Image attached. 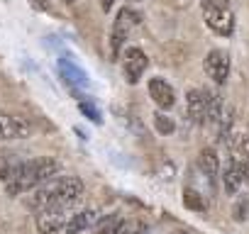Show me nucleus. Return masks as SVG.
Masks as SVG:
<instances>
[{"label":"nucleus","mask_w":249,"mask_h":234,"mask_svg":"<svg viewBox=\"0 0 249 234\" xmlns=\"http://www.w3.org/2000/svg\"><path fill=\"white\" fill-rule=\"evenodd\" d=\"M59 173V164L49 156H39L32 161H15L10 166H3L0 178L5 183L8 195H20L27 193L37 185H44Z\"/></svg>","instance_id":"nucleus-1"},{"label":"nucleus","mask_w":249,"mask_h":234,"mask_svg":"<svg viewBox=\"0 0 249 234\" xmlns=\"http://www.w3.org/2000/svg\"><path fill=\"white\" fill-rule=\"evenodd\" d=\"M81 195H83V183L76 176H61V178H52L44 185H39L30 205L37 212L47 207H71L81 200Z\"/></svg>","instance_id":"nucleus-2"},{"label":"nucleus","mask_w":249,"mask_h":234,"mask_svg":"<svg viewBox=\"0 0 249 234\" xmlns=\"http://www.w3.org/2000/svg\"><path fill=\"white\" fill-rule=\"evenodd\" d=\"M71 207H47L37 212V229L42 234H54L59 229H66L71 219Z\"/></svg>","instance_id":"nucleus-3"},{"label":"nucleus","mask_w":249,"mask_h":234,"mask_svg":"<svg viewBox=\"0 0 249 234\" xmlns=\"http://www.w3.org/2000/svg\"><path fill=\"white\" fill-rule=\"evenodd\" d=\"M137 22H140V15H137L135 10H130V8H122V10L117 13L115 25H112V39H110V44H112V54H115V56L120 54L124 39H127V34L132 32V27H135Z\"/></svg>","instance_id":"nucleus-4"},{"label":"nucleus","mask_w":249,"mask_h":234,"mask_svg":"<svg viewBox=\"0 0 249 234\" xmlns=\"http://www.w3.org/2000/svg\"><path fill=\"white\" fill-rule=\"evenodd\" d=\"M147 66H149V59H147V54L140 47H130L127 51H124L122 68H124V78H127V83H132V85L140 83V78L147 71Z\"/></svg>","instance_id":"nucleus-5"},{"label":"nucleus","mask_w":249,"mask_h":234,"mask_svg":"<svg viewBox=\"0 0 249 234\" xmlns=\"http://www.w3.org/2000/svg\"><path fill=\"white\" fill-rule=\"evenodd\" d=\"M186 105H188V117L193 122H198V125L208 122V112H210V93L208 90H200V88L188 90Z\"/></svg>","instance_id":"nucleus-6"},{"label":"nucleus","mask_w":249,"mask_h":234,"mask_svg":"<svg viewBox=\"0 0 249 234\" xmlns=\"http://www.w3.org/2000/svg\"><path fill=\"white\" fill-rule=\"evenodd\" d=\"M205 73L215 81V83H225L230 76V56L222 49H213L205 56Z\"/></svg>","instance_id":"nucleus-7"},{"label":"nucleus","mask_w":249,"mask_h":234,"mask_svg":"<svg viewBox=\"0 0 249 234\" xmlns=\"http://www.w3.org/2000/svg\"><path fill=\"white\" fill-rule=\"evenodd\" d=\"M205 13V22L208 27L220 34V37H230L234 32V15L230 10H203Z\"/></svg>","instance_id":"nucleus-8"},{"label":"nucleus","mask_w":249,"mask_h":234,"mask_svg":"<svg viewBox=\"0 0 249 234\" xmlns=\"http://www.w3.org/2000/svg\"><path fill=\"white\" fill-rule=\"evenodd\" d=\"M149 95L161 110H171L176 105V90L164 78H152L149 81Z\"/></svg>","instance_id":"nucleus-9"},{"label":"nucleus","mask_w":249,"mask_h":234,"mask_svg":"<svg viewBox=\"0 0 249 234\" xmlns=\"http://www.w3.org/2000/svg\"><path fill=\"white\" fill-rule=\"evenodd\" d=\"M30 134V125L20 117L0 115V139H22Z\"/></svg>","instance_id":"nucleus-10"},{"label":"nucleus","mask_w":249,"mask_h":234,"mask_svg":"<svg viewBox=\"0 0 249 234\" xmlns=\"http://www.w3.org/2000/svg\"><path fill=\"white\" fill-rule=\"evenodd\" d=\"M244 178H247V166H244V161L232 159V161L227 164V168H225V176H222L225 190H227L230 195H234V193L239 190V185L244 183Z\"/></svg>","instance_id":"nucleus-11"},{"label":"nucleus","mask_w":249,"mask_h":234,"mask_svg":"<svg viewBox=\"0 0 249 234\" xmlns=\"http://www.w3.org/2000/svg\"><path fill=\"white\" fill-rule=\"evenodd\" d=\"M95 210H81V212H73V217L69 219V224H66V234H78V232H83V229H88L93 222H95Z\"/></svg>","instance_id":"nucleus-12"},{"label":"nucleus","mask_w":249,"mask_h":234,"mask_svg":"<svg viewBox=\"0 0 249 234\" xmlns=\"http://www.w3.org/2000/svg\"><path fill=\"white\" fill-rule=\"evenodd\" d=\"M198 166H200V171H203L208 178H215V176H217V168H220L217 151H215L213 147L203 149V151H200V159H198Z\"/></svg>","instance_id":"nucleus-13"},{"label":"nucleus","mask_w":249,"mask_h":234,"mask_svg":"<svg viewBox=\"0 0 249 234\" xmlns=\"http://www.w3.org/2000/svg\"><path fill=\"white\" fill-rule=\"evenodd\" d=\"M59 68H61V73H64V78H66V83H69L71 88H76V85H88V76H86L81 68H76L73 64L59 61Z\"/></svg>","instance_id":"nucleus-14"},{"label":"nucleus","mask_w":249,"mask_h":234,"mask_svg":"<svg viewBox=\"0 0 249 234\" xmlns=\"http://www.w3.org/2000/svg\"><path fill=\"white\" fill-rule=\"evenodd\" d=\"M183 205H186L188 210H196V212H205V210H208L205 198H203L198 190H193V188H186V190H183Z\"/></svg>","instance_id":"nucleus-15"},{"label":"nucleus","mask_w":249,"mask_h":234,"mask_svg":"<svg viewBox=\"0 0 249 234\" xmlns=\"http://www.w3.org/2000/svg\"><path fill=\"white\" fill-rule=\"evenodd\" d=\"M124 219L120 217V215H110L98 229H95V234H117L120 232V224H122Z\"/></svg>","instance_id":"nucleus-16"},{"label":"nucleus","mask_w":249,"mask_h":234,"mask_svg":"<svg viewBox=\"0 0 249 234\" xmlns=\"http://www.w3.org/2000/svg\"><path fill=\"white\" fill-rule=\"evenodd\" d=\"M154 125H157V132H161V134H171L176 130V122L171 120V117H166L164 112L154 115Z\"/></svg>","instance_id":"nucleus-17"},{"label":"nucleus","mask_w":249,"mask_h":234,"mask_svg":"<svg viewBox=\"0 0 249 234\" xmlns=\"http://www.w3.org/2000/svg\"><path fill=\"white\" fill-rule=\"evenodd\" d=\"M144 232H147L144 222H140V219H124L120 224V232L117 234H144Z\"/></svg>","instance_id":"nucleus-18"},{"label":"nucleus","mask_w":249,"mask_h":234,"mask_svg":"<svg viewBox=\"0 0 249 234\" xmlns=\"http://www.w3.org/2000/svg\"><path fill=\"white\" fill-rule=\"evenodd\" d=\"M203 10H230V0H200Z\"/></svg>","instance_id":"nucleus-19"},{"label":"nucleus","mask_w":249,"mask_h":234,"mask_svg":"<svg viewBox=\"0 0 249 234\" xmlns=\"http://www.w3.org/2000/svg\"><path fill=\"white\" fill-rule=\"evenodd\" d=\"M81 112H83V115H88L93 122H98V125H100V112H98L90 102H81Z\"/></svg>","instance_id":"nucleus-20"},{"label":"nucleus","mask_w":249,"mask_h":234,"mask_svg":"<svg viewBox=\"0 0 249 234\" xmlns=\"http://www.w3.org/2000/svg\"><path fill=\"white\" fill-rule=\"evenodd\" d=\"M100 8H103V10L107 13V10L112 8V0H100Z\"/></svg>","instance_id":"nucleus-21"},{"label":"nucleus","mask_w":249,"mask_h":234,"mask_svg":"<svg viewBox=\"0 0 249 234\" xmlns=\"http://www.w3.org/2000/svg\"><path fill=\"white\" fill-rule=\"evenodd\" d=\"M244 166H247V181H249V156H247V161H244Z\"/></svg>","instance_id":"nucleus-22"},{"label":"nucleus","mask_w":249,"mask_h":234,"mask_svg":"<svg viewBox=\"0 0 249 234\" xmlns=\"http://www.w3.org/2000/svg\"><path fill=\"white\" fill-rule=\"evenodd\" d=\"M174 234H188V232H174Z\"/></svg>","instance_id":"nucleus-23"},{"label":"nucleus","mask_w":249,"mask_h":234,"mask_svg":"<svg viewBox=\"0 0 249 234\" xmlns=\"http://www.w3.org/2000/svg\"><path fill=\"white\" fill-rule=\"evenodd\" d=\"M69 3H73V0H69Z\"/></svg>","instance_id":"nucleus-24"},{"label":"nucleus","mask_w":249,"mask_h":234,"mask_svg":"<svg viewBox=\"0 0 249 234\" xmlns=\"http://www.w3.org/2000/svg\"><path fill=\"white\" fill-rule=\"evenodd\" d=\"M132 3H137V0H132Z\"/></svg>","instance_id":"nucleus-25"}]
</instances>
